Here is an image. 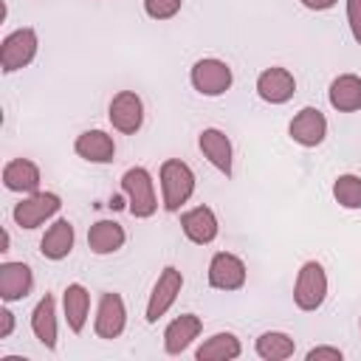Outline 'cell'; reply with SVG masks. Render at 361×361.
I'll return each mask as SVG.
<instances>
[{"label": "cell", "mask_w": 361, "mask_h": 361, "mask_svg": "<svg viewBox=\"0 0 361 361\" xmlns=\"http://www.w3.org/2000/svg\"><path fill=\"white\" fill-rule=\"evenodd\" d=\"M195 192V172L180 158H166L161 164V195L166 212H180V206Z\"/></svg>", "instance_id": "cell-1"}, {"label": "cell", "mask_w": 361, "mask_h": 361, "mask_svg": "<svg viewBox=\"0 0 361 361\" xmlns=\"http://www.w3.org/2000/svg\"><path fill=\"white\" fill-rule=\"evenodd\" d=\"M121 192L127 195V209L133 217L147 220L155 214L158 209V197H155V186H152V175L144 166H133L121 175Z\"/></svg>", "instance_id": "cell-2"}, {"label": "cell", "mask_w": 361, "mask_h": 361, "mask_svg": "<svg viewBox=\"0 0 361 361\" xmlns=\"http://www.w3.org/2000/svg\"><path fill=\"white\" fill-rule=\"evenodd\" d=\"M324 296H327V274H324L322 262L307 259V262L299 268V274H296L293 302H296L299 310H307V313H310V310L322 307Z\"/></svg>", "instance_id": "cell-3"}, {"label": "cell", "mask_w": 361, "mask_h": 361, "mask_svg": "<svg viewBox=\"0 0 361 361\" xmlns=\"http://www.w3.org/2000/svg\"><path fill=\"white\" fill-rule=\"evenodd\" d=\"M37 48H39V39H37L34 28L25 25V28L11 31L0 45V68H3V73H14V71L31 65V59L37 56Z\"/></svg>", "instance_id": "cell-4"}, {"label": "cell", "mask_w": 361, "mask_h": 361, "mask_svg": "<svg viewBox=\"0 0 361 361\" xmlns=\"http://www.w3.org/2000/svg\"><path fill=\"white\" fill-rule=\"evenodd\" d=\"M192 87L200 93V96H223L228 87H231V68L223 62V59H214V56H206V59H197L192 65Z\"/></svg>", "instance_id": "cell-5"}, {"label": "cell", "mask_w": 361, "mask_h": 361, "mask_svg": "<svg viewBox=\"0 0 361 361\" xmlns=\"http://www.w3.org/2000/svg\"><path fill=\"white\" fill-rule=\"evenodd\" d=\"M59 206H62V200H59V195H54V192H31L25 200H20L17 206H14V223L20 226V228H39L48 217H54L56 212H59Z\"/></svg>", "instance_id": "cell-6"}, {"label": "cell", "mask_w": 361, "mask_h": 361, "mask_svg": "<svg viewBox=\"0 0 361 361\" xmlns=\"http://www.w3.org/2000/svg\"><path fill=\"white\" fill-rule=\"evenodd\" d=\"M180 288H183V274L175 265H166L158 274V282L152 285V293H149V302H147V322L149 324H155L175 305Z\"/></svg>", "instance_id": "cell-7"}, {"label": "cell", "mask_w": 361, "mask_h": 361, "mask_svg": "<svg viewBox=\"0 0 361 361\" xmlns=\"http://www.w3.org/2000/svg\"><path fill=\"white\" fill-rule=\"evenodd\" d=\"M107 116H110L113 130H118L124 135H133L144 124V102L135 90H118L110 99V113Z\"/></svg>", "instance_id": "cell-8"}, {"label": "cell", "mask_w": 361, "mask_h": 361, "mask_svg": "<svg viewBox=\"0 0 361 361\" xmlns=\"http://www.w3.org/2000/svg\"><path fill=\"white\" fill-rule=\"evenodd\" d=\"M209 285L214 290H240L245 285V262L231 251H217L209 262Z\"/></svg>", "instance_id": "cell-9"}, {"label": "cell", "mask_w": 361, "mask_h": 361, "mask_svg": "<svg viewBox=\"0 0 361 361\" xmlns=\"http://www.w3.org/2000/svg\"><path fill=\"white\" fill-rule=\"evenodd\" d=\"M124 324H127V307H124V299L113 290L102 293L99 299V307H96V322H93V330L99 338H118L124 333Z\"/></svg>", "instance_id": "cell-10"}, {"label": "cell", "mask_w": 361, "mask_h": 361, "mask_svg": "<svg viewBox=\"0 0 361 361\" xmlns=\"http://www.w3.org/2000/svg\"><path fill=\"white\" fill-rule=\"evenodd\" d=\"M288 135L299 144V147H319L327 135V118L319 107H302L290 124H288Z\"/></svg>", "instance_id": "cell-11"}, {"label": "cell", "mask_w": 361, "mask_h": 361, "mask_svg": "<svg viewBox=\"0 0 361 361\" xmlns=\"http://www.w3.org/2000/svg\"><path fill=\"white\" fill-rule=\"evenodd\" d=\"M296 93V79L288 68H265L259 76H257V96L268 104H285L290 102Z\"/></svg>", "instance_id": "cell-12"}, {"label": "cell", "mask_w": 361, "mask_h": 361, "mask_svg": "<svg viewBox=\"0 0 361 361\" xmlns=\"http://www.w3.org/2000/svg\"><path fill=\"white\" fill-rule=\"evenodd\" d=\"M180 228H183L186 240H192L195 245H209L217 237L220 223L209 206H195V209L180 214Z\"/></svg>", "instance_id": "cell-13"}, {"label": "cell", "mask_w": 361, "mask_h": 361, "mask_svg": "<svg viewBox=\"0 0 361 361\" xmlns=\"http://www.w3.org/2000/svg\"><path fill=\"white\" fill-rule=\"evenodd\" d=\"M200 330H203V322L195 313H180L178 319H172L166 324V330H164V350H166V355H180L200 336Z\"/></svg>", "instance_id": "cell-14"}, {"label": "cell", "mask_w": 361, "mask_h": 361, "mask_svg": "<svg viewBox=\"0 0 361 361\" xmlns=\"http://www.w3.org/2000/svg\"><path fill=\"white\" fill-rule=\"evenodd\" d=\"M34 274L25 262H3L0 265V299L3 302H20L31 293Z\"/></svg>", "instance_id": "cell-15"}, {"label": "cell", "mask_w": 361, "mask_h": 361, "mask_svg": "<svg viewBox=\"0 0 361 361\" xmlns=\"http://www.w3.org/2000/svg\"><path fill=\"white\" fill-rule=\"evenodd\" d=\"M73 149H76L79 158H85L90 164H110L116 158V141L104 130H85L76 138Z\"/></svg>", "instance_id": "cell-16"}, {"label": "cell", "mask_w": 361, "mask_h": 361, "mask_svg": "<svg viewBox=\"0 0 361 361\" xmlns=\"http://www.w3.org/2000/svg\"><path fill=\"white\" fill-rule=\"evenodd\" d=\"M197 147H200V152L209 158V164H212L214 169H220L226 178L231 175V141H228V135H226L223 130H217V127L203 130V133L197 135Z\"/></svg>", "instance_id": "cell-17"}, {"label": "cell", "mask_w": 361, "mask_h": 361, "mask_svg": "<svg viewBox=\"0 0 361 361\" xmlns=\"http://www.w3.org/2000/svg\"><path fill=\"white\" fill-rule=\"evenodd\" d=\"M3 186L11 192H39V166L28 158H11L3 166Z\"/></svg>", "instance_id": "cell-18"}, {"label": "cell", "mask_w": 361, "mask_h": 361, "mask_svg": "<svg viewBox=\"0 0 361 361\" xmlns=\"http://www.w3.org/2000/svg\"><path fill=\"white\" fill-rule=\"evenodd\" d=\"M73 240H76V234H73V226H71V220H65V217H59L54 226H48V231L42 234V240H39V254L45 257V259H65L71 251H73Z\"/></svg>", "instance_id": "cell-19"}, {"label": "cell", "mask_w": 361, "mask_h": 361, "mask_svg": "<svg viewBox=\"0 0 361 361\" xmlns=\"http://www.w3.org/2000/svg\"><path fill=\"white\" fill-rule=\"evenodd\" d=\"M327 99L333 104V110L338 113H355L361 110V76L355 73H341L330 82Z\"/></svg>", "instance_id": "cell-20"}, {"label": "cell", "mask_w": 361, "mask_h": 361, "mask_svg": "<svg viewBox=\"0 0 361 361\" xmlns=\"http://www.w3.org/2000/svg\"><path fill=\"white\" fill-rule=\"evenodd\" d=\"M31 330L37 336V341L45 347V350H54L56 347V302L51 293H45L34 313H31Z\"/></svg>", "instance_id": "cell-21"}, {"label": "cell", "mask_w": 361, "mask_h": 361, "mask_svg": "<svg viewBox=\"0 0 361 361\" xmlns=\"http://www.w3.org/2000/svg\"><path fill=\"white\" fill-rule=\"evenodd\" d=\"M62 307H65V322L73 333H82L85 330V322H87V313H90V293L85 285L79 282H71L62 293Z\"/></svg>", "instance_id": "cell-22"}, {"label": "cell", "mask_w": 361, "mask_h": 361, "mask_svg": "<svg viewBox=\"0 0 361 361\" xmlns=\"http://www.w3.org/2000/svg\"><path fill=\"white\" fill-rule=\"evenodd\" d=\"M124 240H127V234L116 220H99L87 231V248L99 257L102 254H116L124 245Z\"/></svg>", "instance_id": "cell-23"}, {"label": "cell", "mask_w": 361, "mask_h": 361, "mask_svg": "<svg viewBox=\"0 0 361 361\" xmlns=\"http://www.w3.org/2000/svg\"><path fill=\"white\" fill-rule=\"evenodd\" d=\"M240 353H243V344L234 333H214L195 350V358L197 361H231V358H240Z\"/></svg>", "instance_id": "cell-24"}, {"label": "cell", "mask_w": 361, "mask_h": 361, "mask_svg": "<svg viewBox=\"0 0 361 361\" xmlns=\"http://www.w3.org/2000/svg\"><path fill=\"white\" fill-rule=\"evenodd\" d=\"M254 350H257V355H259V358H265V361H285V358H290V355H293L296 344H293V338H290L288 333L268 330V333H262V336L257 338Z\"/></svg>", "instance_id": "cell-25"}, {"label": "cell", "mask_w": 361, "mask_h": 361, "mask_svg": "<svg viewBox=\"0 0 361 361\" xmlns=\"http://www.w3.org/2000/svg\"><path fill=\"white\" fill-rule=\"evenodd\" d=\"M333 197L344 209H361V178L358 175H338L333 183Z\"/></svg>", "instance_id": "cell-26"}, {"label": "cell", "mask_w": 361, "mask_h": 361, "mask_svg": "<svg viewBox=\"0 0 361 361\" xmlns=\"http://www.w3.org/2000/svg\"><path fill=\"white\" fill-rule=\"evenodd\" d=\"M183 0H144V11L152 17V20H169L180 11Z\"/></svg>", "instance_id": "cell-27"}, {"label": "cell", "mask_w": 361, "mask_h": 361, "mask_svg": "<svg viewBox=\"0 0 361 361\" xmlns=\"http://www.w3.org/2000/svg\"><path fill=\"white\" fill-rule=\"evenodd\" d=\"M347 23H350L353 39L361 45V0H347Z\"/></svg>", "instance_id": "cell-28"}, {"label": "cell", "mask_w": 361, "mask_h": 361, "mask_svg": "<svg viewBox=\"0 0 361 361\" xmlns=\"http://www.w3.org/2000/svg\"><path fill=\"white\" fill-rule=\"evenodd\" d=\"M305 358H307V361H341L344 353H341L338 347H313V350H307Z\"/></svg>", "instance_id": "cell-29"}, {"label": "cell", "mask_w": 361, "mask_h": 361, "mask_svg": "<svg viewBox=\"0 0 361 361\" xmlns=\"http://www.w3.org/2000/svg\"><path fill=\"white\" fill-rule=\"evenodd\" d=\"M11 330H14V313L8 307H3L0 310V338H8Z\"/></svg>", "instance_id": "cell-30"}, {"label": "cell", "mask_w": 361, "mask_h": 361, "mask_svg": "<svg viewBox=\"0 0 361 361\" xmlns=\"http://www.w3.org/2000/svg\"><path fill=\"white\" fill-rule=\"evenodd\" d=\"M305 8H310V11H327V8H333L338 0H299Z\"/></svg>", "instance_id": "cell-31"}, {"label": "cell", "mask_w": 361, "mask_h": 361, "mask_svg": "<svg viewBox=\"0 0 361 361\" xmlns=\"http://www.w3.org/2000/svg\"><path fill=\"white\" fill-rule=\"evenodd\" d=\"M8 245H11V237H8V231H3V243H0V251L6 254V251H8Z\"/></svg>", "instance_id": "cell-32"}]
</instances>
